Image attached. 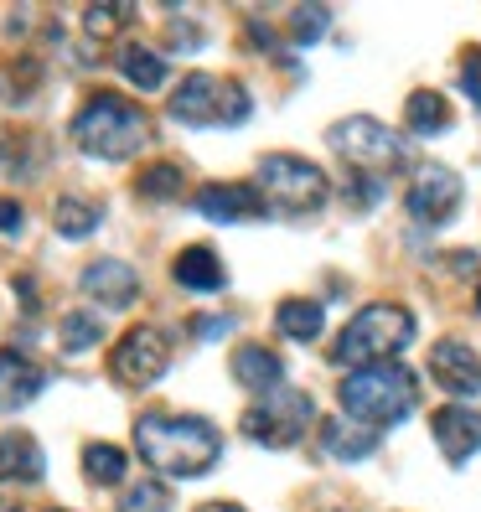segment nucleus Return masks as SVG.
<instances>
[{"label": "nucleus", "mask_w": 481, "mask_h": 512, "mask_svg": "<svg viewBox=\"0 0 481 512\" xmlns=\"http://www.w3.org/2000/svg\"><path fill=\"white\" fill-rule=\"evenodd\" d=\"M332 150L357 171V176H373V182H383L388 171H399L404 166V145H399V135L388 130V125H378L373 114H352V119H342V125H332Z\"/></svg>", "instance_id": "nucleus-7"}, {"label": "nucleus", "mask_w": 481, "mask_h": 512, "mask_svg": "<svg viewBox=\"0 0 481 512\" xmlns=\"http://www.w3.org/2000/svg\"><path fill=\"white\" fill-rule=\"evenodd\" d=\"M171 275H176V285L182 290H192V295H218L223 290V259L207 249V244H192V249H182L176 254V264H171Z\"/></svg>", "instance_id": "nucleus-17"}, {"label": "nucleus", "mask_w": 481, "mask_h": 512, "mask_svg": "<svg viewBox=\"0 0 481 512\" xmlns=\"http://www.w3.org/2000/svg\"><path fill=\"white\" fill-rule=\"evenodd\" d=\"M321 440H326V450H332L337 461H368L383 435L368 430V425H352L347 414H337V419H326V425H321Z\"/></svg>", "instance_id": "nucleus-19"}, {"label": "nucleus", "mask_w": 481, "mask_h": 512, "mask_svg": "<svg viewBox=\"0 0 481 512\" xmlns=\"http://www.w3.org/2000/svg\"><path fill=\"white\" fill-rule=\"evenodd\" d=\"M171 119L176 125H192V130H207V125H244L254 99L244 83H228V78H213V73H192L176 83L171 94Z\"/></svg>", "instance_id": "nucleus-5"}, {"label": "nucleus", "mask_w": 481, "mask_h": 512, "mask_svg": "<svg viewBox=\"0 0 481 512\" xmlns=\"http://www.w3.org/2000/svg\"><path fill=\"white\" fill-rule=\"evenodd\" d=\"M119 21H130V6H88V11H83L88 37H109Z\"/></svg>", "instance_id": "nucleus-29"}, {"label": "nucleus", "mask_w": 481, "mask_h": 512, "mask_svg": "<svg viewBox=\"0 0 481 512\" xmlns=\"http://www.w3.org/2000/svg\"><path fill=\"white\" fill-rule=\"evenodd\" d=\"M337 399H342V414L352 419V425L383 430V425H394V419L414 414V404H419V378H414L404 363L357 368V373L342 378Z\"/></svg>", "instance_id": "nucleus-4"}, {"label": "nucleus", "mask_w": 481, "mask_h": 512, "mask_svg": "<svg viewBox=\"0 0 481 512\" xmlns=\"http://www.w3.org/2000/svg\"><path fill=\"white\" fill-rule=\"evenodd\" d=\"M461 176L450 171V166H435V161H425V166H414V176H409V192H404V207H409V218L414 223H450L456 218V207H461Z\"/></svg>", "instance_id": "nucleus-10"}, {"label": "nucleus", "mask_w": 481, "mask_h": 512, "mask_svg": "<svg viewBox=\"0 0 481 512\" xmlns=\"http://www.w3.org/2000/svg\"><path fill=\"white\" fill-rule=\"evenodd\" d=\"M404 125H409V135H419V140L445 135V130H450V104L435 94V88H414L409 104H404Z\"/></svg>", "instance_id": "nucleus-21"}, {"label": "nucleus", "mask_w": 481, "mask_h": 512, "mask_svg": "<svg viewBox=\"0 0 481 512\" xmlns=\"http://www.w3.org/2000/svg\"><path fill=\"white\" fill-rule=\"evenodd\" d=\"M254 182H259L264 207H280V213H290V218H306V213H316V207L326 202V176L311 161L285 156V150H275V156L259 161Z\"/></svg>", "instance_id": "nucleus-6"}, {"label": "nucleus", "mask_w": 481, "mask_h": 512, "mask_svg": "<svg viewBox=\"0 0 481 512\" xmlns=\"http://www.w3.org/2000/svg\"><path fill=\"white\" fill-rule=\"evenodd\" d=\"M326 21H332V16H326L321 6H295V11H290V42H295V47H311V42L326 32Z\"/></svg>", "instance_id": "nucleus-28"}, {"label": "nucleus", "mask_w": 481, "mask_h": 512, "mask_svg": "<svg viewBox=\"0 0 481 512\" xmlns=\"http://www.w3.org/2000/svg\"><path fill=\"white\" fill-rule=\"evenodd\" d=\"M461 94L481 109V47H471V52L461 57Z\"/></svg>", "instance_id": "nucleus-30"}, {"label": "nucleus", "mask_w": 481, "mask_h": 512, "mask_svg": "<svg viewBox=\"0 0 481 512\" xmlns=\"http://www.w3.org/2000/svg\"><path fill=\"white\" fill-rule=\"evenodd\" d=\"M47 461H42V445L26 435V430H6L0 435V481H42Z\"/></svg>", "instance_id": "nucleus-18"}, {"label": "nucleus", "mask_w": 481, "mask_h": 512, "mask_svg": "<svg viewBox=\"0 0 481 512\" xmlns=\"http://www.w3.org/2000/svg\"><path fill=\"white\" fill-rule=\"evenodd\" d=\"M47 388V373L32 363V357H21L16 347L0 352V414H16L26 409L37 394Z\"/></svg>", "instance_id": "nucleus-15"}, {"label": "nucleus", "mask_w": 481, "mask_h": 512, "mask_svg": "<svg viewBox=\"0 0 481 512\" xmlns=\"http://www.w3.org/2000/svg\"><path fill=\"white\" fill-rule=\"evenodd\" d=\"M83 295H94L99 306H109V311H125V306H135V295H140V275L125 264V259H94L83 269Z\"/></svg>", "instance_id": "nucleus-14"}, {"label": "nucleus", "mask_w": 481, "mask_h": 512, "mask_svg": "<svg viewBox=\"0 0 481 512\" xmlns=\"http://www.w3.org/2000/svg\"><path fill=\"white\" fill-rule=\"evenodd\" d=\"M119 512H171V492L161 481H140V487H130L119 497Z\"/></svg>", "instance_id": "nucleus-27"}, {"label": "nucleus", "mask_w": 481, "mask_h": 512, "mask_svg": "<svg viewBox=\"0 0 481 512\" xmlns=\"http://www.w3.org/2000/svg\"><path fill=\"white\" fill-rule=\"evenodd\" d=\"M99 218L104 213H99L94 202H83V197H63V202L52 207V228L63 233V238H88V233L99 228Z\"/></svg>", "instance_id": "nucleus-24"}, {"label": "nucleus", "mask_w": 481, "mask_h": 512, "mask_svg": "<svg viewBox=\"0 0 481 512\" xmlns=\"http://www.w3.org/2000/svg\"><path fill=\"white\" fill-rule=\"evenodd\" d=\"M197 512H244V507H233V502H207V507H197Z\"/></svg>", "instance_id": "nucleus-33"}, {"label": "nucleus", "mask_w": 481, "mask_h": 512, "mask_svg": "<svg viewBox=\"0 0 481 512\" xmlns=\"http://www.w3.org/2000/svg\"><path fill=\"white\" fill-rule=\"evenodd\" d=\"M192 207L202 218H213V223H254V218L269 213L264 197L254 187H238V182H207V187H197Z\"/></svg>", "instance_id": "nucleus-12"}, {"label": "nucleus", "mask_w": 481, "mask_h": 512, "mask_svg": "<svg viewBox=\"0 0 481 512\" xmlns=\"http://www.w3.org/2000/svg\"><path fill=\"white\" fill-rule=\"evenodd\" d=\"M52 512H63V507H52Z\"/></svg>", "instance_id": "nucleus-35"}, {"label": "nucleus", "mask_w": 481, "mask_h": 512, "mask_svg": "<svg viewBox=\"0 0 481 512\" xmlns=\"http://www.w3.org/2000/svg\"><path fill=\"white\" fill-rule=\"evenodd\" d=\"M171 368V347L156 326H135L119 337L114 357H109V373L125 383V388H150V383H161V373Z\"/></svg>", "instance_id": "nucleus-9"}, {"label": "nucleus", "mask_w": 481, "mask_h": 512, "mask_svg": "<svg viewBox=\"0 0 481 512\" xmlns=\"http://www.w3.org/2000/svg\"><path fill=\"white\" fill-rule=\"evenodd\" d=\"M430 430H435L440 456H445L450 466H466L476 450H481V414L466 409V404H445V409H435V414H430Z\"/></svg>", "instance_id": "nucleus-13"}, {"label": "nucleus", "mask_w": 481, "mask_h": 512, "mask_svg": "<svg viewBox=\"0 0 481 512\" xmlns=\"http://www.w3.org/2000/svg\"><path fill=\"white\" fill-rule=\"evenodd\" d=\"M21 223H26V213H21V202H11V197H0V233H21Z\"/></svg>", "instance_id": "nucleus-32"}, {"label": "nucleus", "mask_w": 481, "mask_h": 512, "mask_svg": "<svg viewBox=\"0 0 481 512\" xmlns=\"http://www.w3.org/2000/svg\"><path fill=\"white\" fill-rule=\"evenodd\" d=\"M104 342V321L94 311H68L63 316V352H88Z\"/></svg>", "instance_id": "nucleus-25"}, {"label": "nucleus", "mask_w": 481, "mask_h": 512, "mask_svg": "<svg viewBox=\"0 0 481 512\" xmlns=\"http://www.w3.org/2000/svg\"><path fill=\"white\" fill-rule=\"evenodd\" d=\"M414 342V316L394 300H373L363 306L332 342V363L342 368H383Z\"/></svg>", "instance_id": "nucleus-3"}, {"label": "nucleus", "mask_w": 481, "mask_h": 512, "mask_svg": "<svg viewBox=\"0 0 481 512\" xmlns=\"http://www.w3.org/2000/svg\"><path fill=\"white\" fill-rule=\"evenodd\" d=\"M311 425H316V399L300 394V388H275V394H264L244 414L238 430H244L254 445H264V450H290Z\"/></svg>", "instance_id": "nucleus-8"}, {"label": "nucleus", "mask_w": 481, "mask_h": 512, "mask_svg": "<svg viewBox=\"0 0 481 512\" xmlns=\"http://www.w3.org/2000/svg\"><path fill=\"white\" fill-rule=\"evenodd\" d=\"M233 383L249 388V394H275V388L285 383V363L269 347L249 342V347L233 352Z\"/></svg>", "instance_id": "nucleus-16"}, {"label": "nucleus", "mask_w": 481, "mask_h": 512, "mask_svg": "<svg viewBox=\"0 0 481 512\" xmlns=\"http://www.w3.org/2000/svg\"><path fill=\"white\" fill-rule=\"evenodd\" d=\"M228 326H233V316H192V331H197L202 342H218Z\"/></svg>", "instance_id": "nucleus-31"}, {"label": "nucleus", "mask_w": 481, "mask_h": 512, "mask_svg": "<svg viewBox=\"0 0 481 512\" xmlns=\"http://www.w3.org/2000/svg\"><path fill=\"white\" fill-rule=\"evenodd\" d=\"M119 73H125L140 94H161L166 88V57L150 52L145 42H125L119 47Z\"/></svg>", "instance_id": "nucleus-20"}, {"label": "nucleus", "mask_w": 481, "mask_h": 512, "mask_svg": "<svg viewBox=\"0 0 481 512\" xmlns=\"http://www.w3.org/2000/svg\"><path fill=\"white\" fill-rule=\"evenodd\" d=\"M83 471H88V481H99V487H119L130 471V456L109 440H88L83 445Z\"/></svg>", "instance_id": "nucleus-23"}, {"label": "nucleus", "mask_w": 481, "mask_h": 512, "mask_svg": "<svg viewBox=\"0 0 481 512\" xmlns=\"http://www.w3.org/2000/svg\"><path fill=\"white\" fill-rule=\"evenodd\" d=\"M275 326L285 331L290 342H311V337H321V326H326V311L316 306V300H280L275 306Z\"/></svg>", "instance_id": "nucleus-22"}, {"label": "nucleus", "mask_w": 481, "mask_h": 512, "mask_svg": "<svg viewBox=\"0 0 481 512\" xmlns=\"http://www.w3.org/2000/svg\"><path fill=\"white\" fill-rule=\"evenodd\" d=\"M73 140L94 161H130L150 140V119L125 94H94L73 114Z\"/></svg>", "instance_id": "nucleus-2"}, {"label": "nucleus", "mask_w": 481, "mask_h": 512, "mask_svg": "<svg viewBox=\"0 0 481 512\" xmlns=\"http://www.w3.org/2000/svg\"><path fill=\"white\" fill-rule=\"evenodd\" d=\"M0 150H6V145H0Z\"/></svg>", "instance_id": "nucleus-36"}, {"label": "nucleus", "mask_w": 481, "mask_h": 512, "mask_svg": "<svg viewBox=\"0 0 481 512\" xmlns=\"http://www.w3.org/2000/svg\"><path fill=\"white\" fill-rule=\"evenodd\" d=\"M430 378L445 388V394H456V399H476L481 394V352L456 342V337H445L430 347Z\"/></svg>", "instance_id": "nucleus-11"}, {"label": "nucleus", "mask_w": 481, "mask_h": 512, "mask_svg": "<svg viewBox=\"0 0 481 512\" xmlns=\"http://www.w3.org/2000/svg\"><path fill=\"white\" fill-rule=\"evenodd\" d=\"M476 311H481V285H476Z\"/></svg>", "instance_id": "nucleus-34"}, {"label": "nucleus", "mask_w": 481, "mask_h": 512, "mask_svg": "<svg viewBox=\"0 0 481 512\" xmlns=\"http://www.w3.org/2000/svg\"><path fill=\"white\" fill-rule=\"evenodd\" d=\"M135 450L145 466L161 476H207L223 456L218 425H207L197 414H140L135 419Z\"/></svg>", "instance_id": "nucleus-1"}, {"label": "nucleus", "mask_w": 481, "mask_h": 512, "mask_svg": "<svg viewBox=\"0 0 481 512\" xmlns=\"http://www.w3.org/2000/svg\"><path fill=\"white\" fill-rule=\"evenodd\" d=\"M135 192H140V197H150V202L182 197V166H171V161H161V166H150V171H140V182H135Z\"/></svg>", "instance_id": "nucleus-26"}]
</instances>
